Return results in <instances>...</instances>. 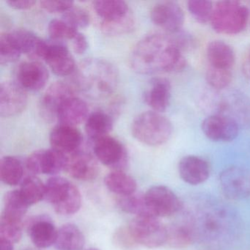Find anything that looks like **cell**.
<instances>
[{
    "instance_id": "obj_36",
    "label": "cell",
    "mask_w": 250,
    "mask_h": 250,
    "mask_svg": "<svg viewBox=\"0 0 250 250\" xmlns=\"http://www.w3.org/2000/svg\"><path fill=\"white\" fill-rule=\"evenodd\" d=\"M187 8L197 22H210L213 10V2L208 0H190L187 2Z\"/></svg>"
},
{
    "instance_id": "obj_41",
    "label": "cell",
    "mask_w": 250,
    "mask_h": 250,
    "mask_svg": "<svg viewBox=\"0 0 250 250\" xmlns=\"http://www.w3.org/2000/svg\"><path fill=\"white\" fill-rule=\"evenodd\" d=\"M40 5L44 11L51 14H56V13H64L71 9L74 6V2L71 1H54V0H43L41 1Z\"/></svg>"
},
{
    "instance_id": "obj_35",
    "label": "cell",
    "mask_w": 250,
    "mask_h": 250,
    "mask_svg": "<svg viewBox=\"0 0 250 250\" xmlns=\"http://www.w3.org/2000/svg\"><path fill=\"white\" fill-rule=\"evenodd\" d=\"M48 32L51 40L63 42L65 40L72 42L79 33L78 30L68 24L65 20L55 19L49 22Z\"/></svg>"
},
{
    "instance_id": "obj_46",
    "label": "cell",
    "mask_w": 250,
    "mask_h": 250,
    "mask_svg": "<svg viewBox=\"0 0 250 250\" xmlns=\"http://www.w3.org/2000/svg\"><path fill=\"white\" fill-rule=\"evenodd\" d=\"M36 250V249H25V250Z\"/></svg>"
},
{
    "instance_id": "obj_7",
    "label": "cell",
    "mask_w": 250,
    "mask_h": 250,
    "mask_svg": "<svg viewBox=\"0 0 250 250\" xmlns=\"http://www.w3.org/2000/svg\"><path fill=\"white\" fill-rule=\"evenodd\" d=\"M220 208L200 211L199 214L188 213L197 239H219L229 232V213Z\"/></svg>"
},
{
    "instance_id": "obj_32",
    "label": "cell",
    "mask_w": 250,
    "mask_h": 250,
    "mask_svg": "<svg viewBox=\"0 0 250 250\" xmlns=\"http://www.w3.org/2000/svg\"><path fill=\"white\" fill-rule=\"evenodd\" d=\"M19 190L23 198L30 206L44 200L45 184L36 175H30L26 176L21 183Z\"/></svg>"
},
{
    "instance_id": "obj_42",
    "label": "cell",
    "mask_w": 250,
    "mask_h": 250,
    "mask_svg": "<svg viewBox=\"0 0 250 250\" xmlns=\"http://www.w3.org/2000/svg\"><path fill=\"white\" fill-rule=\"evenodd\" d=\"M72 46L74 52L77 55H83L88 49V42L87 38L79 32L72 41Z\"/></svg>"
},
{
    "instance_id": "obj_27",
    "label": "cell",
    "mask_w": 250,
    "mask_h": 250,
    "mask_svg": "<svg viewBox=\"0 0 250 250\" xmlns=\"http://www.w3.org/2000/svg\"><path fill=\"white\" fill-rule=\"evenodd\" d=\"M114 118L109 112L102 109L91 112L87 117L84 130L87 137L92 140L109 135L114 126Z\"/></svg>"
},
{
    "instance_id": "obj_31",
    "label": "cell",
    "mask_w": 250,
    "mask_h": 250,
    "mask_svg": "<svg viewBox=\"0 0 250 250\" xmlns=\"http://www.w3.org/2000/svg\"><path fill=\"white\" fill-rule=\"evenodd\" d=\"M25 165L15 156H5L0 161V178L9 186L21 184L24 176Z\"/></svg>"
},
{
    "instance_id": "obj_45",
    "label": "cell",
    "mask_w": 250,
    "mask_h": 250,
    "mask_svg": "<svg viewBox=\"0 0 250 250\" xmlns=\"http://www.w3.org/2000/svg\"><path fill=\"white\" fill-rule=\"evenodd\" d=\"M99 250V249H96V248H89L88 250Z\"/></svg>"
},
{
    "instance_id": "obj_39",
    "label": "cell",
    "mask_w": 250,
    "mask_h": 250,
    "mask_svg": "<svg viewBox=\"0 0 250 250\" xmlns=\"http://www.w3.org/2000/svg\"><path fill=\"white\" fill-rule=\"evenodd\" d=\"M62 20L78 30L88 27L90 23V16L84 8L80 6H73L71 9L62 14Z\"/></svg>"
},
{
    "instance_id": "obj_29",
    "label": "cell",
    "mask_w": 250,
    "mask_h": 250,
    "mask_svg": "<svg viewBox=\"0 0 250 250\" xmlns=\"http://www.w3.org/2000/svg\"><path fill=\"white\" fill-rule=\"evenodd\" d=\"M106 188L119 197L131 195L137 191V184L131 175L124 171H112L104 178Z\"/></svg>"
},
{
    "instance_id": "obj_19",
    "label": "cell",
    "mask_w": 250,
    "mask_h": 250,
    "mask_svg": "<svg viewBox=\"0 0 250 250\" xmlns=\"http://www.w3.org/2000/svg\"><path fill=\"white\" fill-rule=\"evenodd\" d=\"M64 171L78 181H89L98 176L99 166L96 158L79 150L65 155Z\"/></svg>"
},
{
    "instance_id": "obj_20",
    "label": "cell",
    "mask_w": 250,
    "mask_h": 250,
    "mask_svg": "<svg viewBox=\"0 0 250 250\" xmlns=\"http://www.w3.org/2000/svg\"><path fill=\"white\" fill-rule=\"evenodd\" d=\"M33 244L38 249H46L55 245L58 229L52 219L46 215H37L24 224Z\"/></svg>"
},
{
    "instance_id": "obj_24",
    "label": "cell",
    "mask_w": 250,
    "mask_h": 250,
    "mask_svg": "<svg viewBox=\"0 0 250 250\" xmlns=\"http://www.w3.org/2000/svg\"><path fill=\"white\" fill-rule=\"evenodd\" d=\"M89 115L87 102L75 95L68 98L61 105L57 114V121L59 124L76 127L85 122Z\"/></svg>"
},
{
    "instance_id": "obj_40",
    "label": "cell",
    "mask_w": 250,
    "mask_h": 250,
    "mask_svg": "<svg viewBox=\"0 0 250 250\" xmlns=\"http://www.w3.org/2000/svg\"><path fill=\"white\" fill-rule=\"evenodd\" d=\"M112 241L118 248L122 250H134L139 245L134 239L128 225L118 228L114 232Z\"/></svg>"
},
{
    "instance_id": "obj_33",
    "label": "cell",
    "mask_w": 250,
    "mask_h": 250,
    "mask_svg": "<svg viewBox=\"0 0 250 250\" xmlns=\"http://www.w3.org/2000/svg\"><path fill=\"white\" fill-rule=\"evenodd\" d=\"M118 203L120 208L125 213L136 216H153L147 208L145 194L135 192L131 195L120 197Z\"/></svg>"
},
{
    "instance_id": "obj_1",
    "label": "cell",
    "mask_w": 250,
    "mask_h": 250,
    "mask_svg": "<svg viewBox=\"0 0 250 250\" xmlns=\"http://www.w3.org/2000/svg\"><path fill=\"white\" fill-rule=\"evenodd\" d=\"M130 65L143 75L182 71L187 60L172 35L154 33L139 41L130 55Z\"/></svg>"
},
{
    "instance_id": "obj_26",
    "label": "cell",
    "mask_w": 250,
    "mask_h": 250,
    "mask_svg": "<svg viewBox=\"0 0 250 250\" xmlns=\"http://www.w3.org/2000/svg\"><path fill=\"white\" fill-rule=\"evenodd\" d=\"M206 56L209 66L223 70H231L235 56L232 48L222 41H213L207 46Z\"/></svg>"
},
{
    "instance_id": "obj_17",
    "label": "cell",
    "mask_w": 250,
    "mask_h": 250,
    "mask_svg": "<svg viewBox=\"0 0 250 250\" xmlns=\"http://www.w3.org/2000/svg\"><path fill=\"white\" fill-rule=\"evenodd\" d=\"M28 103L27 92L15 81L0 84V116L12 118L24 112Z\"/></svg>"
},
{
    "instance_id": "obj_44",
    "label": "cell",
    "mask_w": 250,
    "mask_h": 250,
    "mask_svg": "<svg viewBox=\"0 0 250 250\" xmlns=\"http://www.w3.org/2000/svg\"><path fill=\"white\" fill-rule=\"evenodd\" d=\"M0 244H1V250H14V243L8 240L0 238Z\"/></svg>"
},
{
    "instance_id": "obj_11",
    "label": "cell",
    "mask_w": 250,
    "mask_h": 250,
    "mask_svg": "<svg viewBox=\"0 0 250 250\" xmlns=\"http://www.w3.org/2000/svg\"><path fill=\"white\" fill-rule=\"evenodd\" d=\"M42 61L58 77H68L75 72L77 65L68 46L63 42L46 41L42 55Z\"/></svg>"
},
{
    "instance_id": "obj_34",
    "label": "cell",
    "mask_w": 250,
    "mask_h": 250,
    "mask_svg": "<svg viewBox=\"0 0 250 250\" xmlns=\"http://www.w3.org/2000/svg\"><path fill=\"white\" fill-rule=\"evenodd\" d=\"M22 55L18 42L11 32L0 36V64L8 65L16 62Z\"/></svg>"
},
{
    "instance_id": "obj_14",
    "label": "cell",
    "mask_w": 250,
    "mask_h": 250,
    "mask_svg": "<svg viewBox=\"0 0 250 250\" xmlns=\"http://www.w3.org/2000/svg\"><path fill=\"white\" fill-rule=\"evenodd\" d=\"M76 88L65 82H55L51 84L42 96L39 104L42 118L52 122L57 120L58 109L68 98L75 96Z\"/></svg>"
},
{
    "instance_id": "obj_6",
    "label": "cell",
    "mask_w": 250,
    "mask_h": 250,
    "mask_svg": "<svg viewBox=\"0 0 250 250\" xmlns=\"http://www.w3.org/2000/svg\"><path fill=\"white\" fill-rule=\"evenodd\" d=\"M58 214L69 216L78 212L82 206L79 188L62 177L53 176L45 184V197Z\"/></svg>"
},
{
    "instance_id": "obj_2",
    "label": "cell",
    "mask_w": 250,
    "mask_h": 250,
    "mask_svg": "<svg viewBox=\"0 0 250 250\" xmlns=\"http://www.w3.org/2000/svg\"><path fill=\"white\" fill-rule=\"evenodd\" d=\"M118 68L107 60L88 58L74 73L73 85L92 99L109 97L119 83Z\"/></svg>"
},
{
    "instance_id": "obj_8",
    "label": "cell",
    "mask_w": 250,
    "mask_h": 250,
    "mask_svg": "<svg viewBox=\"0 0 250 250\" xmlns=\"http://www.w3.org/2000/svg\"><path fill=\"white\" fill-rule=\"evenodd\" d=\"M128 227L139 245L153 249L166 244L167 227L159 218L136 216Z\"/></svg>"
},
{
    "instance_id": "obj_16",
    "label": "cell",
    "mask_w": 250,
    "mask_h": 250,
    "mask_svg": "<svg viewBox=\"0 0 250 250\" xmlns=\"http://www.w3.org/2000/svg\"><path fill=\"white\" fill-rule=\"evenodd\" d=\"M49 78V71L40 61L21 62L15 70V82L26 92L40 91Z\"/></svg>"
},
{
    "instance_id": "obj_10",
    "label": "cell",
    "mask_w": 250,
    "mask_h": 250,
    "mask_svg": "<svg viewBox=\"0 0 250 250\" xmlns=\"http://www.w3.org/2000/svg\"><path fill=\"white\" fill-rule=\"evenodd\" d=\"M93 151L98 161L113 171H124L128 166V156L123 143L109 135L93 141Z\"/></svg>"
},
{
    "instance_id": "obj_5",
    "label": "cell",
    "mask_w": 250,
    "mask_h": 250,
    "mask_svg": "<svg viewBox=\"0 0 250 250\" xmlns=\"http://www.w3.org/2000/svg\"><path fill=\"white\" fill-rule=\"evenodd\" d=\"M249 19L247 6L235 0H224L215 4L210 22L219 34L236 35L245 30Z\"/></svg>"
},
{
    "instance_id": "obj_37",
    "label": "cell",
    "mask_w": 250,
    "mask_h": 250,
    "mask_svg": "<svg viewBox=\"0 0 250 250\" xmlns=\"http://www.w3.org/2000/svg\"><path fill=\"white\" fill-rule=\"evenodd\" d=\"M232 79L231 70L219 69L209 66L206 71V82L215 90H222L227 88L230 84Z\"/></svg>"
},
{
    "instance_id": "obj_23",
    "label": "cell",
    "mask_w": 250,
    "mask_h": 250,
    "mask_svg": "<svg viewBox=\"0 0 250 250\" xmlns=\"http://www.w3.org/2000/svg\"><path fill=\"white\" fill-rule=\"evenodd\" d=\"M171 84L162 77L152 79L143 94V99L154 112H164L170 102Z\"/></svg>"
},
{
    "instance_id": "obj_43",
    "label": "cell",
    "mask_w": 250,
    "mask_h": 250,
    "mask_svg": "<svg viewBox=\"0 0 250 250\" xmlns=\"http://www.w3.org/2000/svg\"><path fill=\"white\" fill-rule=\"evenodd\" d=\"M6 3L15 10H27L33 8L36 2L34 0H8Z\"/></svg>"
},
{
    "instance_id": "obj_21",
    "label": "cell",
    "mask_w": 250,
    "mask_h": 250,
    "mask_svg": "<svg viewBox=\"0 0 250 250\" xmlns=\"http://www.w3.org/2000/svg\"><path fill=\"white\" fill-rule=\"evenodd\" d=\"M178 173L181 179L189 185H200L210 176V167L204 158L189 155L184 156L178 163Z\"/></svg>"
},
{
    "instance_id": "obj_38",
    "label": "cell",
    "mask_w": 250,
    "mask_h": 250,
    "mask_svg": "<svg viewBox=\"0 0 250 250\" xmlns=\"http://www.w3.org/2000/svg\"><path fill=\"white\" fill-rule=\"evenodd\" d=\"M23 222L10 220L1 216L0 219V238L8 240L14 244L20 242L22 237Z\"/></svg>"
},
{
    "instance_id": "obj_25",
    "label": "cell",
    "mask_w": 250,
    "mask_h": 250,
    "mask_svg": "<svg viewBox=\"0 0 250 250\" xmlns=\"http://www.w3.org/2000/svg\"><path fill=\"white\" fill-rule=\"evenodd\" d=\"M167 227L166 244L172 248H187L196 241L195 233L188 213H185L182 220Z\"/></svg>"
},
{
    "instance_id": "obj_13",
    "label": "cell",
    "mask_w": 250,
    "mask_h": 250,
    "mask_svg": "<svg viewBox=\"0 0 250 250\" xmlns=\"http://www.w3.org/2000/svg\"><path fill=\"white\" fill-rule=\"evenodd\" d=\"M150 20L155 25L165 30V33L174 34L182 30L185 14L177 2L165 1L152 8Z\"/></svg>"
},
{
    "instance_id": "obj_47",
    "label": "cell",
    "mask_w": 250,
    "mask_h": 250,
    "mask_svg": "<svg viewBox=\"0 0 250 250\" xmlns=\"http://www.w3.org/2000/svg\"></svg>"
},
{
    "instance_id": "obj_18",
    "label": "cell",
    "mask_w": 250,
    "mask_h": 250,
    "mask_svg": "<svg viewBox=\"0 0 250 250\" xmlns=\"http://www.w3.org/2000/svg\"><path fill=\"white\" fill-rule=\"evenodd\" d=\"M202 131L213 142H231L238 137L239 126L236 120L222 114L207 117L201 124Z\"/></svg>"
},
{
    "instance_id": "obj_22",
    "label": "cell",
    "mask_w": 250,
    "mask_h": 250,
    "mask_svg": "<svg viewBox=\"0 0 250 250\" xmlns=\"http://www.w3.org/2000/svg\"><path fill=\"white\" fill-rule=\"evenodd\" d=\"M83 141L81 131L71 125L58 124L49 134V142L52 148L65 155L80 150Z\"/></svg>"
},
{
    "instance_id": "obj_12",
    "label": "cell",
    "mask_w": 250,
    "mask_h": 250,
    "mask_svg": "<svg viewBox=\"0 0 250 250\" xmlns=\"http://www.w3.org/2000/svg\"><path fill=\"white\" fill-rule=\"evenodd\" d=\"M219 186L222 194L231 200L250 197V172L241 167H230L221 172Z\"/></svg>"
},
{
    "instance_id": "obj_30",
    "label": "cell",
    "mask_w": 250,
    "mask_h": 250,
    "mask_svg": "<svg viewBox=\"0 0 250 250\" xmlns=\"http://www.w3.org/2000/svg\"><path fill=\"white\" fill-rule=\"evenodd\" d=\"M29 206L20 190L8 191L4 197L3 211L1 216L10 220L23 222Z\"/></svg>"
},
{
    "instance_id": "obj_3",
    "label": "cell",
    "mask_w": 250,
    "mask_h": 250,
    "mask_svg": "<svg viewBox=\"0 0 250 250\" xmlns=\"http://www.w3.org/2000/svg\"><path fill=\"white\" fill-rule=\"evenodd\" d=\"M93 8L100 20L102 33L110 36L128 34L134 30L135 20L128 4L121 0H99Z\"/></svg>"
},
{
    "instance_id": "obj_28",
    "label": "cell",
    "mask_w": 250,
    "mask_h": 250,
    "mask_svg": "<svg viewBox=\"0 0 250 250\" xmlns=\"http://www.w3.org/2000/svg\"><path fill=\"white\" fill-rule=\"evenodd\" d=\"M85 244L83 231L74 224H65L58 229L55 248L58 250H82Z\"/></svg>"
},
{
    "instance_id": "obj_15",
    "label": "cell",
    "mask_w": 250,
    "mask_h": 250,
    "mask_svg": "<svg viewBox=\"0 0 250 250\" xmlns=\"http://www.w3.org/2000/svg\"><path fill=\"white\" fill-rule=\"evenodd\" d=\"M65 154L53 148L33 152L25 162L26 169L31 175H55L64 170Z\"/></svg>"
},
{
    "instance_id": "obj_4",
    "label": "cell",
    "mask_w": 250,
    "mask_h": 250,
    "mask_svg": "<svg viewBox=\"0 0 250 250\" xmlns=\"http://www.w3.org/2000/svg\"><path fill=\"white\" fill-rule=\"evenodd\" d=\"M131 129L133 137L143 144L159 146L170 139L173 126L167 117L159 112L148 111L134 118Z\"/></svg>"
},
{
    "instance_id": "obj_9",
    "label": "cell",
    "mask_w": 250,
    "mask_h": 250,
    "mask_svg": "<svg viewBox=\"0 0 250 250\" xmlns=\"http://www.w3.org/2000/svg\"><path fill=\"white\" fill-rule=\"evenodd\" d=\"M147 208L152 216L156 218L169 217L183 210V203L178 196L165 186L150 187L145 193Z\"/></svg>"
}]
</instances>
